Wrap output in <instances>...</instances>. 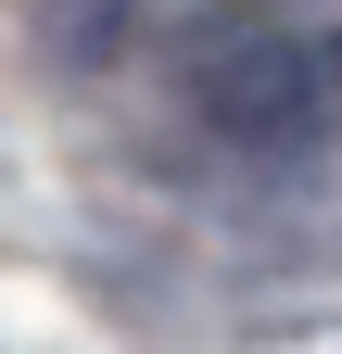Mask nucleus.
<instances>
[{
  "instance_id": "nucleus-1",
  "label": "nucleus",
  "mask_w": 342,
  "mask_h": 354,
  "mask_svg": "<svg viewBox=\"0 0 342 354\" xmlns=\"http://www.w3.org/2000/svg\"><path fill=\"white\" fill-rule=\"evenodd\" d=\"M190 102L216 114L228 140H253V152H279V140H317V127L342 114V102H330V38L241 26V38H216V51H203Z\"/></svg>"
},
{
  "instance_id": "nucleus-2",
  "label": "nucleus",
  "mask_w": 342,
  "mask_h": 354,
  "mask_svg": "<svg viewBox=\"0 0 342 354\" xmlns=\"http://www.w3.org/2000/svg\"><path fill=\"white\" fill-rule=\"evenodd\" d=\"M330 102H342V38H330Z\"/></svg>"
}]
</instances>
